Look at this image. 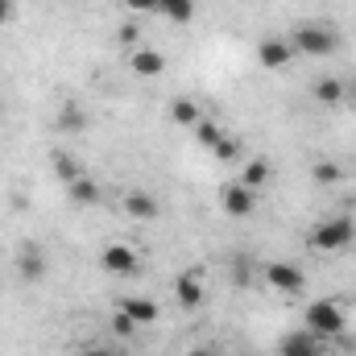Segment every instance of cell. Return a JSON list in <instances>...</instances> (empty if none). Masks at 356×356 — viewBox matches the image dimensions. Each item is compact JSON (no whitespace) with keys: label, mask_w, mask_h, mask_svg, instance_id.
<instances>
[{"label":"cell","mask_w":356,"mask_h":356,"mask_svg":"<svg viewBox=\"0 0 356 356\" xmlns=\"http://www.w3.org/2000/svg\"><path fill=\"white\" fill-rule=\"evenodd\" d=\"M307 245L323 257H336V253H348L356 245V220L344 211V216H327L319 220L311 232H307Z\"/></svg>","instance_id":"7a4b0ae2"},{"label":"cell","mask_w":356,"mask_h":356,"mask_svg":"<svg viewBox=\"0 0 356 356\" xmlns=\"http://www.w3.org/2000/svg\"><path fill=\"white\" fill-rule=\"evenodd\" d=\"M311 99L319 108H340L348 99V83L340 75H319V79H311Z\"/></svg>","instance_id":"9c48e42d"},{"label":"cell","mask_w":356,"mask_h":356,"mask_svg":"<svg viewBox=\"0 0 356 356\" xmlns=\"http://www.w3.org/2000/svg\"><path fill=\"white\" fill-rule=\"evenodd\" d=\"M58 124H63V129H71V133H75V129H83V124H88V116H83V112H79V108H63V116H58Z\"/></svg>","instance_id":"603a6c76"},{"label":"cell","mask_w":356,"mask_h":356,"mask_svg":"<svg viewBox=\"0 0 356 356\" xmlns=\"http://www.w3.org/2000/svg\"><path fill=\"white\" fill-rule=\"evenodd\" d=\"M17 21V0H0V29Z\"/></svg>","instance_id":"d4e9b609"},{"label":"cell","mask_w":356,"mask_h":356,"mask_svg":"<svg viewBox=\"0 0 356 356\" xmlns=\"http://www.w3.org/2000/svg\"><path fill=\"white\" fill-rule=\"evenodd\" d=\"M120 211L129 216V220H158L162 216V203H158V195H149V191H129L124 199H120Z\"/></svg>","instance_id":"8fae6325"},{"label":"cell","mask_w":356,"mask_h":356,"mask_svg":"<svg viewBox=\"0 0 356 356\" xmlns=\"http://www.w3.org/2000/svg\"><path fill=\"white\" fill-rule=\"evenodd\" d=\"M294 58H298V54H294V46H290L286 33H269V38L257 42V63H261L266 71H286Z\"/></svg>","instance_id":"5b68a950"},{"label":"cell","mask_w":356,"mask_h":356,"mask_svg":"<svg viewBox=\"0 0 356 356\" xmlns=\"http://www.w3.org/2000/svg\"><path fill=\"white\" fill-rule=\"evenodd\" d=\"M302 327H307L311 336H319V340H336V336H344V327H348V311H344L340 302H332V298H315V302L307 307V315H302Z\"/></svg>","instance_id":"3957f363"},{"label":"cell","mask_w":356,"mask_h":356,"mask_svg":"<svg viewBox=\"0 0 356 356\" xmlns=\"http://www.w3.org/2000/svg\"><path fill=\"white\" fill-rule=\"evenodd\" d=\"M241 145H245V141H241L236 133H224V141H220L211 154H216L220 162H241V158H245V149H241Z\"/></svg>","instance_id":"44dd1931"},{"label":"cell","mask_w":356,"mask_h":356,"mask_svg":"<svg viewBox=\"0 0 356 356\" xmlns=\"http://www.w3.org/2000/svg\"><path fill=\"white\" fill-rule=\"evenodd\" d=\"M67 195H71L79 207H95V203H99V182L83 170L79 178H71V182H67Z\"/></svg>","instance_id":"2e32d148"},{"label":"cell","mask_w":356,"mask_h":356,"mask_svg":"<svg viewBox=\"0 0 356 356\" xmlns=\"http://www.w3.org/2000/svg\"><path fill=\"white\" fill-rule=\"evenodd\" d=\"M175 298L182 311H195L199 302H203V277L191 269V273H178L175 277Z\"/></svg>","instance_id":"4fadbf2b"},{"label":"cell","mask_w":356,"mask_h":356,"mask_svg":"<svg viewBox=\"0 0 356 356\" xmlns=\"http://www.w3.org/2000/svg\"><path fill=\"white\" fill-rule=\"evenodd\" d=\"M54 170H58V178H63V182H71V178L83 175V166H79L75 158H67V154H54Z\"/></svg>","instance_id":"7402d4cb"},{"label":"cell","mask_w":356,"mask_h":356,"mask_svg":"<svg viewBox=\"0 0 356 356\" xmlns=\"http://www.w3.org/2000/svg\"><path fill=\"white\" fill-rule=\"evenodd\" d=\"M0 116H4V99H0Z\"/></svg>","instance_id":"83f0119b"},{"label":"cell","mask_w":356,"mask_h":356,"mask_svg":"<svg viewBox=\"0 0 356 356\" xmlns=\"http://www.w3.org/2000/svg\"><path fill=\"white\" fill-rule=\"evenodd\" d=\"M286 38L294 46V54H302V58H332L340 50V42H344L340 29L327 25V21H298Z\"/></svg>","instance_id":"6da1fadb"},{"label":"cell","mask_w":356,"mask_h":356,"mask_svg":"<svg viewBox=\"0 0 356 356\" xmlns=\"http://www.w3.org/2000/svg\"><path fill=\"white\" fill-rule=\"evenodd\" d=\"M266 282L273 286V290H282V294H302L307 273H302V266H294V261H269Z\"/></svg>","instance_id":"52a82bcc"},{"label":"cell","mask_w":356,"mask_h":356,"mask_svg":"<svg viewBox=\"0 0 356 356\" xmlns=\"http://www.w3.org/2000/svg\"><path fill=\"white\" fill-rule=\"evenodd\" d=\"M158 13L175 25H191L195 21V0H158Z\"/></svg>","instance_id":"ac0fdd59"},{"label":"cell","mask_w":356,"mask_h":356,"mask_svg":"<svg viewBox=\"0 0 356 356\" xmlns=\"http://www.w3.org/2000/svg\"><path fill=\"white\" fill-rule=\"evenodd\" d=\"M170 120L182 124V129H195V124L203 120V108H199L195 99H186V95H182V99H170Z\"/></svg>","instance_id":"e0dca14e"},{"label":"cell","mask_w":356,"mask_h":356,"mask_svg":"<svg viewBox=\"0 0 356 356\" xmlns=\"http://www.w3.org/2000/svg\"><path fill=\"white\" fill-rule=\"evenodd\" d=\"M133 13H158V0H124Z\"/></svg>","instance_id":"484cf974"},{"label":"cell","mask_w":356,"mask_h":356,"mask_svg":"<svg viewBox=\"0 0 356 356\" xmlns=\"http://www.w3.org/2000/svg\"><path fill=\"white\" fill-rule=\"evenodd\" d=\"M224 133H228V129H220V124H216V120H207V116L195 124V137H199V145H203V149H216V145L224 141Z\"/></svg>","instance_id":"ffe728a7"},{"label":"cell","mask_w":356,"mask_h":356,"mask_svg":"<svg viewBox=\"0 0 356 356\" xmlns=\"http://www.w3.org/2000/svg\"><path fill=\"white\" fill-rule=\"evenodd\" d=\"M75 356H124L120 348H83V353H75Z\"/></svg>","instance_id":"4316f807"},{"label":"cell","mask_w":356,"mask_h":356,"mask_svg":"<svg viewBox=\"0 0 356 356\" xmlns=\"http://www.w3.org/2000/svg\"><path fill=\"white\" fill-rule=\"evenodd\" d=\"M129 67H133L137 75H145V79H158V75L166 71V54L154 50V46H137V50L129 54Z\"/></svg>","instance_id":"7c38bea8"},{"label":"cell","mask_w":356,"mask_h":356,"mask_svg":"<svg viewBox=\"0 0 356 356\" xmlns=\"http://www.w3.org/2000/svg\"><path fill=\"white\" fill-rule=\"evenodd\" d=\"M116 311H124V315H129L137 327H145V323H158V315H162V311H158V302H154V298H141V294H133V298H120V302H116Z\"/></svg>","instance_id":"5bb4252c"},{"label":"cell","mask_w":356,"mask_h":356,"mask_svg":"<svg viewBox=\"0 0 356 356\" xmlns=\"http://www.w3.org/2000/svg\"><path fill=\"white\" fill-rule=\"evenodd\" d=\"M99 266L108 269L112 277H129V273H137L141 257H137L129 245H104V253H99Z\"/></svg>","instance_id":"ba28073f"},{"label":"cell","mask_w":356,"mask_h":356,"mask_svg":"<svg viewBox=\"0 0 356 356\" xmlns=\"http://www.w3.org/2000/svg\"><path fill=\"white\" fill-rule=\"evenodd\" d=\"M277 356H323V340H319V336H311L307 327L286 332V336L277 340Z\"/></svg>","instance_id":"30bf717a"},{"label":"cell","mask_w":356,"mask_h":356,"mask_svg":"<svg viewBox=\"0 0 356 356\" xmlns=\"http://www.w3.org/2000/svg\"><path fill=\"white\" fill-rule=\"evenodd\" d=\"M46 273H50V257H46V249L33 245V241H25V245L17 249V277H21L25 286H38Z\"/></svg>","instance_id":"8992f818"},{"label":"cell","mask_w":356,"mask_h":356,"mask_svg":"<svg viewBox=\"0 0 356 356\" xmlns=\"http://www.w3.org/2000/svg\"><path fill=\"white\" fill-rule=\"evenodd\" d=\"M236 182H245L249 191H266L269 182H273V166H269L266 158H245L241 162V178Z\"/></svg>","instance_id":"9a60e30c"},{"label":"cell","mask_w":356,"mask_h":356,"mask_svg":"<svg viewBox=\"0 0 356 356\" xmlns=\"http://www.w3.org/2000/svg\"><path fill=\"white\" fill-rule=\"evenodd\" d=\"M220 211H224L228 220H249V216L257 211V191H249L245 182H228V186L220 191Z\"/></svg>","instance_id":"277c9868"},{"label":"cell","mask_w":356,"mask_h":356,"mask_svg":"<svg viewBox=\"0 0 356 356\" xmlns=\"http://www.w3.org/2000/svg\"><path fill=\"white\" fill-rule=\"evenodd\" d=\"M112 332H116V336H129V332H137V323H133L124 311H112Z\"/></svg>","instance_id":"cb8c5ba5"},{"label":"cell","mask_w":356,"mask_h":356,"mask_svg":"<svg viewBox=\"0 0 356 356\" xmlns=\"http://www.w3.org/2000/svg\"><path fill=\"white\" fill-rule=\"evenodd\" d=\"M311 178H315V186H340L344 182V166L319 158V162H311Z\"/></svg>","instance_id":"d6986e66"}]
</instances>
